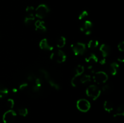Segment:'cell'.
I'll use <instances>...</instances> for the list:
<instances>
[{
    "label": "cell",
    "mask_w": 124,
    "mask_h": 123,
    "mask_svg": "<svg viewBox=\"0 0 124 123\" xmlns=\"http://www.w3.org/2000/svg\"><path fill=\"white\" fill-rule=\"evenodd\" d=\"M101 90L96 85H90L86 89V94L93 100H96L99 97Z\"/></svg>",
    "instance_id": "1"
},
{
    "label": "cell",
    "mask_w": 124,
    "mask_h": 123,
    "mask_svg": "<svg viewBox=\"0 0 124 123\" xmlns=\"http://www.w3.org/2000/svg\"><path fill=\"white\" fill-rule=\"evenodd\" d=\"M50 12V9L47 5L42 4L38 6L35 10V16L37 18L42 19L46 18Z\"/></svg>",
    "instance_id": "2"
},
{
    "label": "cell",
    "mask_w": 124,
    "mask_h": 123,
    "mask_svg": "<svg viewBox=\"0 0 124 123\" xmlns=\"http://www.w3.org/2000/svg\"><path fill=\"white\" fill-rule=\"evenodd\" d=\"M93 80L96 83L98 84H101L105 83L108 80V77L107 73L104 71H98L95 72L93 75Z\"/></svg>",
    "instance_id": "3"
},
{
    "label": "cell",
    "mask_w": 124,
    "mask_h": 123,
    "mask_svg": "<svg viewBox=\"0 0 124 123\" xmlns=\"http://www.w3.org/2000/svg\"><path fill=\"white\" fill-rule=\"evenodd\" d=\"M66 59L67 56L62 51L60 50V49L52 53L50 55V59L54 60V61L56 62L57 63H59L64 62L66 60Z\"/></svg>",
    "instance_id": "4"
},
{
    "label": "cell",
    "mask_w": 124,
    "mask_h": 123,
    "mask_svg": "<svg viewBox=\"0 0 124 123\" xmlns=\"http://www.w3.org/2000/svg\"><path fill=\"white\" fill-rule=\"evenodd\" d=\"M71 48L75 55H80L84 54L86 50L85 45L81 42H77L71 45Z\"/></svg>",
    "instance_id": "5"
},
{
    "label": "cell",
    "mask_w": 124,
    "mask_h": 123,
    "mask_svg": "<svg viewBox=\"0 0 124 123\" xmlns=\"http://www.w3.org/2000/svg\"><path fill=\"white\" fill-rule=\"evenodd\" d=\"M76 106L79 110L82 112H87L91 107L90 102L85 99H80L76 102Z\"/></svg>",
    "instance_id": "6"
},
{
    "label": "cell",
    "mask_w": 124,
    "mask_h": 123,
    "mask_svg": "<svg viewBox=\"0 0 124 123\" xmlns=\"http://www.w3.org/2000/svg\"><path fill=\"white\" fill-rule=\"evenodd\" d=\"M16 117V113L13 110H8L5 112L2 116V120L4 123H12Z\"/></svg>",
    "instance_id": "7"
},
{
    "label": "cell",
    "mask_w": 124,
    "mask_h": 123,
    "mask_svg": "<svg viewBox=\"0 0 124 123\" xmlns=\"http://www.w3.org/2000/svg\"><path fill=\"white\" fill-rule=\"evenodd\" d=\"M92 26L93 25H92V22L87 20L82 24V25L80 28V30L82 32L84 33L86 35H89L92 33Z\"/></svg>",
    "instance_id": "8"
},
{
    "label": "cell",
    "mask_w": 124,
    "mask_h": 123,
    "mask_svg": "<svg viewBox=\"0 0 124 123\" xmlns=\"http://www.w3.org/2000/svg\"><path fill=\"white\" fill-rule=\"evenodd\" d=\"M99 50L101 53L103 58H105L110 55V52H111V48L108 45L103 43L101 45L100 48H99Z\"/></svg>",
    "instance_id": "9"
},
{
    "label": "cell",
    "mask_w": 124,
    "mask_h": 123,
    "mask_svg": "<svg viewBox=\"0 0 124 123\" xmlns=\"http://www.w3.org/2000/svg\"><path fill=\"white\" fill-rule=\"evenodd\" d=\"M39 47L41 49L47 51H52L53 49V46L51 45L47 39H43L39 42Z\"/></svg>",
    "instance_id": "10"
},
{
    "label": "cell",
    "mask_w": 124,
    "mask_h": 123,
    "mask_svg": "<svg viewBox=\"0 0 124 123\" xmlns=\"http://www.w3.org/2000/svg\"><path fill=\"white\" fill-rule=\"evenodd\" d=\"M35 26L36 30H37V31H40L41 32H44V31H46L47 30L44 22L43 21H42V20H36L35 23Z\"/></svg>",
    "instance_id": "11"
},
{
    "label": "cell",
    "mask_w": 124,
    "mask_h": 123,
    "mask_svg": "<svg viewBox=\"0 0 124 123\" xmlns=\"http://www.w3.org/2000/svg\"><path fill=\"white\" fill-rule=\"evenodd\" d=\"M85 60L86 62L88 63H96L98 62V58L94 53H90L86 57Z\"/></svg>",
    "instance_id": "12"
},
{
    "label": "cell",
    "mask_w": 124,
    "mask_h": 123,
    "mask_svg": "<svg viewBox=\"0 0 124 123\" xmlns=\"http://www.w3.org/2000/svg\"><path fill=\"white\" fill-rule=\"evenodd\" d=\"M124 116V104L120 105L117 107L116 110V113L113 115V119H117L119 116Z\"/></svg>",
    "instance_id": "13"
},
{
    "label": "cell",
    "mask_w": 124,
    "mask_h": 123,
    "mask_svg": "<svg viewBox=\"0 0 124 123\" xmlns=\"http://www.w3.org/2000/svg\"><path fill=\"white\" fill-rule=\"evenodd\" d=\"M119 68V65L116 62H112L110 65V68H109V70H110V72L112 75H116L118 71Z\"/></svg>",
    "instance_id": "14"
},
{
    "label": "cell",
    "mask_w": 124,
    "mask_h": 123,
    "mask_svg": "<svg viewBox=\"0 0 124 123\" xmlns=\"http://www.w3.org/2000/svg\"><path fill=\"white\" fill-rule=\"evenodd\" d=\"M104 108L105 111L108 112H111L114 109V105L111 101L107 100L104 103Z\"/></svg>",
    "instance_id": "15"
},
{
    "label": "cell",
    "mask_w": 124,
    "mask_h": 123,
    "mask_svg": "<svg viewBox=\"0 0 124 123\" xmlns=\"http://www.w3.org/2000/svg\"><path fill=\"white\" fill-rule=\"evenodd\" d=\"M35 20V15L34 13H27L26 16L24 19V23L27 25H29L32 21Z\"/></svg>",
    "instance_id": "16"
},
{
    "label": "cell",
    "mask_w": 124,
    "mask_h": 123,
    "mask_svg": "<svg viewBox=\"0 0 124 123\" xmlns=\"http://www.w3.org/2000/svg\"><path fill=\"white\" fill-rule=\"evenodd\" d=\"M65 43H66V39L64 36H61L57 40L56 46L59 48H63L65 45Z\"/></svg>",
    "instance_id": "17"
},
{
    "label": "cell",
    "mask_w": 124,
    "mask_h": 123,
    "mask_svg": "<svg viewBox=\"0 0 124 123\" xmlns=\"http://www.w3.org/2000/svg\"><path fill=\"white\" fill-rule=\"evenodd\" d=\"M99 45V42L97 40H91L88 42L87 47L90 49H95Z\"/></svg>",
    "instance_id": "18"
},
{
    "label": "cell",
    "mask_w": 124,
    "mask_h": 123,
    "mask_svg": "<svg viewBox=\"0 0 124 123\" xmlns=\"http://www.w3.org/2000/svg\"><path fill=\"white\" fill-rule=\"evenodd\" d=\"M91 81V77L89 75L85 74L81 76L80 77V83H82V84H85V83H88Z\"/></svg>",
    "instance_id": "19"
},
{
    "label": "cell",
    "mask_w": 124,
    "mask_h": 123,
    "mask_svg": "<svg viewBox=\"0 0 124 123\" xmlns=\"http://www.w3.org/2000/svg\"><path fill=\"white\" fill-rule=\"evenodd\" d=\"M102 90L104 92L105 94H108L110 93L113 90V86L111 84H107L104 85V86L102 88Z\"/></svg>",
    "instance_id": "20"
},
{
    "label": "cell",
    "mask_w": 124,
    "mask_h": 123,
    "mask_svg": "<svg viewBox=\"0 0 124 123\" xmlns=\"http://www.w3.org/2000/svg\"><path fill=\"white\" fill-rule=\"evenodd\" d=\"M80 83V76H77L75 75L72 78L71 81V85L73 87H76Z\"/></svg>",
    "instance_id": "21"
},
{
    "label": "cell",
    "mask_w": 124,
    "mask_h": 123,
    "mask_svg": "<svg viewBox=\"0 0 124 123\" xmlns=\"http://www.w3.org/2000/svg\"><path fill=\"white\" fill-rule=\"evenodd\" d=\"M84 67L81 65H79L76 68V75L81 76L82 75V74L84 72Z\"/></svg>",
    "instance_id": "22"
},
{
    "label": "cell",
    "mask_w": 124,
    "mask_h": 123,
    "mask_svg": "<svg viewBox=\"0 0 124 123\" xmlns=\"http://www.w3.org/2000/svg\"><path fill=\"white\" fill-rule=\"evenodd\" d=\"M47 81L48 82V83H49V84L51 86L53 87V88H54V89H56V90L59 89L60 87H59V84H57V83H56L54 80H52L50 77L49 78H48V79L47 80Z\"/></svg>",
    "instance_id": "23"
},
{
    "label": "cell",
    "mask_w": 124,
    "mask_h": 123,
    "mask_svg": "<svg viewBox=\"0 0 124 123\" xmlns=\"http://www.w3.org/2000/svg\"><path fill=\"white\" fill-rule=\"evenodd\" d=\"M18 113L22 116H26L28 114V110L25 107H21L18 109Z\"/></svg>",
    "instance_id": "24"
},
{
    "label": "cell",
    "mask_w": 124,
    "mask_h": 123,
    "mask_svg": "<svg viewBox=\"0 0 124 123\" xmlns=\"http://www.w3.org/2000/svg\"><path fill=\"white\" fill-rule=\"evenodd\" d=\"M88 12H87V11L83 10L81 13H80L79 15V17H78L79 19V20H82V19L87 18V17L88 16Z\"/></svg>",
    "instance_id": "25"
},
{
    "label": "cell",
    "mask_w": 124,
    "mask_h": 123,
    "mask_svg": "<svg viewBox=\"0 0 124 123\" xmlns=\"http://www.w3.org/2000/svg\"><path fill=\"white\" fill-rule=\"evenodd\" d=\"M6 104H7V106H8L9 108L12 109L13 107V106H14L15 102H14V101H13V100L10 98V99H8V100H7V103Z\"/></svg>",
    "instance_id": "26"
},
{
    "label": "cell",
    "mask_w": 124,
    "mask_h": 123,
    "mask_svg": "<svg viewBox=\"0 0 124 123\" xmlns=\"http://www.w3.org/2000/svg\"><path fill=\"white\" fill-rule=\"evenodd\" d=\"M0 92H1L3 93V94H4L5 95H7L8 92V90L6 87L0 84Z\"/></svg>",
    "instance_id": "27"
},
{
    "label": "cell",
    "mask_w": 124,
    "mask_h": 123,
    "mask_svg": "<svg viewBox=\"0 0 124 123\" xmlns=\"http://www.w3.org/2000/svg\"><path fill=\"white\" fill-rule=\"evenodd\" d=\"M117 48L120 51L124 52V41L120 42L117 45Z\"/></svg>",
    "instance_id": "28"
},
{
    "label": "cell",
    "mask_w": 124,
    "mask_h": 123,
    "mask_svg": "<svg viewBox=\"0 0 124 123\" xmlns=\"http://www.w3.org/2000/svg\"><path fill=\"white\" fill-rule=\"evenodd\" d=\"M35 85L36 86L39 87V88H41V85H42V82H41V80L40 78H37L35 79Z\"/></svg>",
    "instance_id": "29"
},
{
    "label": "cell",
    "mask_w": 124,
    "mask_h": 123,
    "mask_svg": "<svg viewBox=\"0 0 124 123\" xmlns=\"http://www.w3.org/2000/svg\"><path fill=\"white\" fill-rule=\"evenodd\" d=\"M35 11L34 7L33 6H28L26 8V13H33Z\"/></svg>",
    "instance_id": "30"
},
{
    "label": "cell",
    "mask_w": 124,
    "mask_h": 123,
    "mask_svg": "<svg viewBox=\"0 0 124 123\" xmlns=\"http://www.w3.org/2000/svg\"><path fill=\"white\" fill-rule=\"evenodd\" d=\"M27 86H28V83H23V84H21L20 86H19V90H24L25 88H26L27 87Z\"/></svg>",
    "instance_id": "31"
},
{
    "label": "cell",
    "mask_w": 124,
    "mask_h": 123,
    "mask_svg": "<svg viewBox=\"0 0 124 123\" xmlns=\"http://www.w3.org/2000/svg\"><path fill=\"white\" fill-rule=\"evenodd\" d=\"M117 61L119 62L124 63V57L121 56L119 57V58H117Z\"/></svg>",
    "instance_id": "32"
},
{
    "label": "cell",
    "mask_w": 124,
    "mask_h": 123,
    "mask_svg": "<svg viewBox=\"0 0 124 123\" xmlns=\"http://www.w3.org/2000/svg\"><path fill=\"white\" fill-rule=\"evenodd\" d=\"M99 63H100L101 65H104V64H105V63H106V60H105V58H103L102 59H101V60H100V62H99Z\"/></svg>",
    "instance_id": "33"
},
{
    "label": "cell",
    "mask_w": 124,
    "mask_h": 123,
    "mask_svg": "<svg viewBox=\"0 0 124 123\" xmlns=\"http://www.w3.org/2000/svg\"><path fill=\"white\" fill-rule=\"evenodd\" d=\"M6 95H5L4 94H3V93H2L1 92H0V99L4 97V96H6Z\"/></svg>",
    "instance_id": "34"
},
{
    "label": "cell",
    "mask_w": 124,
    "mask_h": 123,
    "mask_svg": "<svg viewBox=\"0 0 124 123\" xmlns=\"http://www.w3.org/2000/svg\"><path fill=\"white\" fill-rule=\"evenodd\" d=\"M13 92H16L17 89H16V88H14V89H13Z\"/></svg>",
    "instance_id": "35"
}]
</instances>
